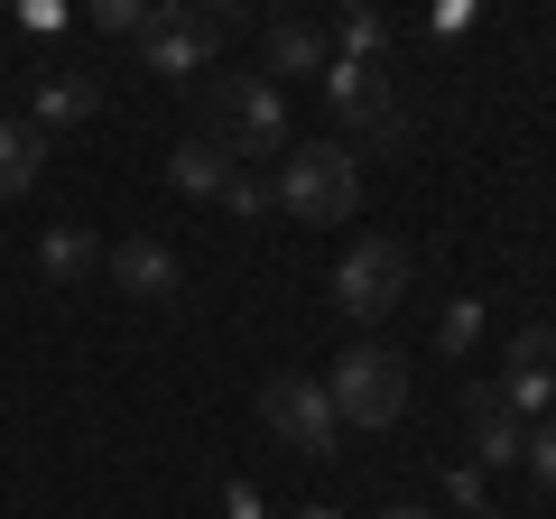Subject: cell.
<instances>
[{
	"mask_svg": "<svg viewBox=\"0 0 556 519\" xmlns=\"http://www.w3.org/2000/svg\"><path fill=\"white\" fill-rule=\"evenodd\" d=\"M195 140H214L223 159H288V102L269 75H204V121Z\"/></svg>",
	"mask_w": 556,
	"mask_h": 519,
	"instance_id": "6da1fadb",
	"label": "cell"
},
{
	"mask_svg": "<svg viewBox=\"0 0 556 519\" xmlns=\"http://www.w3.org/2000/svg\"><path fill=\"white\" fill-rule=\"evenodd\" d=\"M241 28V10H223V0H159L149 10V28H139V65L167 84L204 75V65L223 56V38Z\"/></svg>",
	"mask_w": 556,
	"mask_h": 519,
	"instance_id": "7a4b0ae2",
	"label": "cell"
},
{
	"mask_svg": "<svg viewBox=\"0 0 556 519\" xmlns=\"http://www.w3.org/2000/svg\"><path fill=\"white\" fill-rule=\"evenodd\" d=\"M325 112L343 121V140L353 149H380V159H399L408 149V102H399V84H390V65H325Z\"/></svg>",
	"mask_w": 556,
	"mask_h": 519,
	"instance_id": "3957f363",
	"label": "cell"
},
{
	"mask_svg": "<svg viewBox=\"0 0 556 519\" xmlns=\"http://www.w3.org/2000/svg\"><path fill=\"white\" fill-rule=\"evenodd\" d=\"M325 400H334L343 436H380V427L408 408V362H399L390 343H353V353L325 371Z\"/></svg>",
	"mask_w": 556,
	"mask_h": 519,
	"instance_id": "277c9868",
	"label": "cell"
},
{
	"mask_svg": "<svg viewBox=\"0 0 556 519\" xmlns=\"http://www.w3.org/2000/svg\"><path fill=\"white\" fill-rule=\"evenodd\" d=\"M278 214L288 223H353V204H362V167H353V149H288L278 159Z\"/></svg>",
	"mask_w": 556,
	"mask_h": 519,
	"instance_id": "5b68a950",
	"label": "cell"
},
{
	"mask_svg": "<svg viewBox=\"0 0 556 519\" xmlns=\"http://www.w3.org/2000/svg\"><path fill=\"white\" fill-rule=\"evenodd\" d=\"M334 306L353 325H390L399 306H408V251H399L390 232H362L353 251L334 260Z\"/></svg>",
	"mask_w": 556,
	"mask_h": 519,
	"instance_id": "8992f818",
	"label": "cell"
},
{
	"mask_svg": "<svg viewBox=\"0 0 556 519\" xmlns=\"http://www.w3.org/2000/svg\"><path fill=\"white\" fill-rule=\"evenodd\" d=\"M260 427H269L278 445H298V455H343V418H334V400H325L316 371L260 380Z\"/></svg>",
	"mask_w": 556,
	"mask_h": 519,
	"instance_id": "52a82bcc",
	"label": "cell"
},
{
	"mask_svg": "<svg viewBox=\"0 0 556 519\" xmlns=\"http://www.w3.org/2000/svg\"><path fill=\"white\" fill-rule=\"evenodd\" d=\"M501 400L519 427L556 418V325H519L510 334V371H501Z\"/></svg>",
	"mask_w": 556,
	"mask_h": 519,
	"instance_id": "ba28073f",
	"label": "cell"
},
{
	"mask_svg": "<svg viewBox=\"0 0 556 519\" xmlns=\"http://www.w3.org/2000/svg\"><path fill=\"white\" fill-rule=\"evenodd\" d=\"M102 269H112V288H121V298H139V306H177V288H186V260L167 251L159 232L112 241V251H102Z\"/></svg>",
	"mask_w": 556,
	"mask_h": 519,
	"instance_id": "9c48e42d",
	"label": "cell"
},
{
	"mask_svg": "<svg viewBox=\"0 0 556 519\" xmlns=\"http://www.w3.org/2000/svg\"><path fill=\"white\" fill-rule=\"evenodd\" d=\"M464 436H473V455H464V464H482V473H501V464H519V445H529V427L510 418V400H501V380H464Z\"/></svg>",
	"mask_w": 556,
	"mask_h": 519,
	"instance_id": "30bf717a",
	"label": "cell"
},
{
	"mask_svg": "<svg viewBox=\"0 0 556 519\" xmlns=\"http://www.w3.org/2000/svg\"><path fill=\"white\" fill-rule=\"evenodd\" d=\"M334 65V28L325 20H269L260 28V75H325Z\"/></svg>",
	"mask_w": 556,
	"mask_h": 519,
	"instance_id": "8fae6325",
	"label": "cell"
},
{
	"mask_svg": "<svg viewBox=\"0 0 556 519\" xmlns=\"http://www.w3.org/2000/svg\"><path fill=\"white\" fill-rule=\"evenodd\" d=\"M102 112V84L84 75V65H47L38 75V140L47 130H75V121H93Z\"/></svg>",
	"mask_w": 556,
	"mask_h": 519,
	"instance_id": "7c38bea8",
	"label": "cell"
},
{
	"mask_svg": "<svg viewBox=\"0 0 556 519\" xmlns=\"http://www.w3.org/2000/svg\"><path fill=\"white\" fill-rule=\"evenodd\" d=\"M93 269H102L93 223H47V241H38V279H47V288H84Z\"/></svg>",
	"mask_w": 556,
	"mask_h": 519,
	"instance_id": "4fadbf2b",
	"label": "cell"
},
{
	"mask_svg": "<svg viewBox=\"0 0 556 519\" xmlns=\"http://www.w3.org/2000/svg\"><path fill=\"white\" fill-rule=\"evenodd\" d=\"M232 167H241V159H223V149H214V140H195V130L167 149V186H177V195H195V204H223Z\"/></svg>",
	"mask_w": 556,
	"mask_h": 519,
	"instance_id": "5bb4252c",
	"label": "cell"
},
{
	"mask_svg": "<svg viewBox=\"0 0 556 519\" xmlns=\"http://www.w3.org/2000/svg\"><path fill=\"white\" fill-rule=\"evenodd\" d=\"M38 177H47V140H38V121H0V204L28 195Z\"/></svg>",
	"mask_w": 556,
	"mask_h": 519,
	"instance_id": "9a60e30c",
	"label": "cell"
},
{
	"mask_svg": "<svg viewBox=\"0 0 556 519\" xmlns=\"http://www.w3.org/2000/svg\"><path fill=\"white\" fill-rule=\"evenodd\" d=\"M334 56L343 65H390V20H380V10H343L334 20Z\"/></svg>",
	"mask_w": 556,
	"mask_h": 519,
	"instance_id": "2e32d148",
	"label": "cell"
},
{
	"mask_svg": "<svg viewBox=\"0 0 556 519\" xmlns=\"http://www.w3.org/2000/svg\"><path fill=\"white\" fill-rule=\"evenodd\" d=\"M223 214H232V223H260V214H278L269 177H260V167H232V186H223Z\"/></svg>",
	"mask_w": 556,
	"mask_h": 519,
	"instance_id": "e0dca14e",
	"label": "cell"
},
{
	"mask_svg": "<svg viewBox=\"0 0 556 519\" xmlns=\"http://www.w3.org/2000/svg\"><path fill=\"white\" fill-rule=\"evenodd\" d=\"M519 473H529L538 492H556V418L529 427V445H519Z\"/></svg>",
	"mask_w": 556,
	"mask_h": 519,
	"instance_id": "ac0fdd59",
	"label": "cell"
},
{
	"mask_svg": "<svg viewBox=\"0 0 556 519\" xmlns=\"http://www.w3.org/2000/svg\"><path fill=\"white\" fill-rule=\"evenodd\" d=\"M437 343H445V353H473V343H482V306L455 298V306H445V325H437Z\"/></svg>",
	"mask_w": 556,
	"mask_h": 519,
	"instance_id": "d6986e66",
	"label": "cell"
},
{
	"mask_svg": "<svg viewBox=\"0 0 556 519\" xmlns=\"http://www.w3.org/2000/svg\"><path fill=\"white\" fill-rule=\"evenodd\" d=\"M149 10H159V0H93V28H112V38H139V28H149Z\"/></svg>",
	"mask_w": 556,
	"mask_h": 519,
	"instance_id": "ffe728a7",
	"label": "cell"
},
{
	"mask_svg": "<svg viewBox=\"0 0 556 519\" xmlns=\"http://www.w3.org/2000/svg\"><path fill=\"white\" fill-rule=\"evenodd\" d=\"M445 492L464 501V519H482L492 501H482V464H445Z\"/></svg>",
	"mask_w": 556,
	"mask_h": 519,
	"instance_id": "44dd1931",
	"label": "cell"
},
{
	"mask_svg": "<svg viewBox=\"0 0 556 519\" xmlns=\"http://www.w3.org/2000/svg\"><path fill=\"white\" fill-rule=\"evenodd\" d=\"M223 510H232V519H260V492H251V482H223Z\"/></svg>",
	"mask_w": 556,
	"mask_h": 519,
	"instance_id": "7402d4cb",
	"label": "cell"
},
{
	"mask_svg": "<svg viewBox=\"0 0 556 519\" xmlns=\"http://www.w3.org/2000/svg\"><path fill=\"white\" fill-rule=\"evenodd\" d=\"M380 519H437V510H417V501H390V510H380Z\"/></svg>",
	"mask_w": 556,
	"mask_h": 519,
	"instance_id": "603a6c76",
	"label": "cell"
},
{
	"mask_svg": "<svg viewBox=\"0 0 556 519\" xmlns=\"http://www.w3.org/2000/svg\"><path fill=\"white\" fill-rule=\"evenodd\" d=\"M298 519H343V510H298Z\"/></svg>",
	"mask_w": 556,
	"mask_h": 519,
	"instance_id": "cb8c5ba5",
	"label": "cell"
},
{
	"mask_svg": "<svg viewBox=\"0 0 556 519\" xmlns=\"http://www.w3.org/2000/svg\"><path fill=\"white\" fill-rule=\"evenodd\" d=\"M0 75H10V47H0Z\"/></svg>",
	"mask_w": 556,
	"mask_h": 519,
	"instance_id": "d4e9b609",
	"label": "cell"
}]
</instances>
